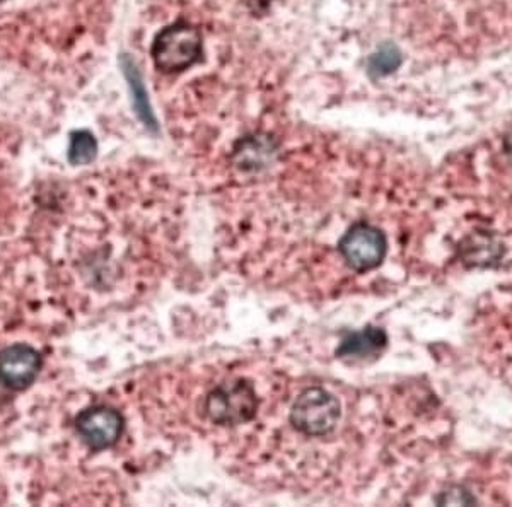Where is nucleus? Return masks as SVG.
I'll return each instance as SVG.
<instances>
[{
    "label": "nucleus",
    "mask_w": 512,
    "mask_h": 507,
    "mask_svg": "<svg viewBox=\"0 0 512 507\" xmlns=\"http://www.w3.org/2000/svg\"><path fill=\"white\" fill-rule=\"evenodd\" d=\"M342 417L337 398L323 388H309L297 397L291 410L292 426L304 436H326Z\"/></svg>",
    "instance_id": "2"
},
{
    "label": "nucleus",
    "mask_w": 512,
    "mask_h": 507,
    "mask_svg": "<svg viewBox=\"0 0 512 507\" xmlns=\"http://www.w3.org/2000/svg\"><path fill=\"white\" fill-rule=\"evenodd\" d=\"M154 64L164 74L183 72L202 59V35L192 24H171L152 45Z\"/></svg>",
    "instance_id": "1"
},
{
    "label": "nucleus",
    "mask_w": 512,
    "mask_h": 507,
    "mask_svg": "<svg viewBox=\"0 0 512 507\" xmlns=\"http://www.w3.org/2000/svg\"><path fill=\"white\" fill-rule=\"evenodd\" d=\"M258 407L256 391L245 379L217 386L205 402V412L219 426H239L253 419Z\"/></svg>",
    "instance_id": "3"
},
{
    "label": "nucleus",
    "mask_w": 512,
    "mask_h": 507,
    "mask_svg": "<svg viewBox=\"0 0 512 507\" xmlns=\"http://www.w3.org/2000/svg\"><path fill=\"white\" fill-rule=\"evenodd\" d=\"M386 238L378 228L359 222L345 233L338 250L345 262L357 272L376 269L386 255Z\"/></svg>",
    "instance_id": "4"
},
{
    "label": "nucleus",
    "mask_w": 512,
    "mask_h": 507,
    "mask_svg": "<svg viewBox=\"0 0 512 507\" xmlns=\"http://www.w3.org/2000/svg\"><path fill=\"white\" fill-rule=\"evenodd\" d=\"M76 427L82 441L99 451L118 443L123 432V417L115 408H88L77 417Z\"/></svg>",
    "instance_id": "6"
},
{
    "label": "nucleus",
    "mask_w": 512,
    "mask_h": 507,
    "mask_svg": "<svg viewBox=\"0 0 512 507\" xmlns=\"http://www.w3.org/2000/svg\"><path fill=\"white\" fill-rule=\"evenodd\" d=\"M0 2H2V0H0Z\"/></svg>",
    "instance_id": "13"
},
{
    "label": "nucleus",
    "mask_w": 512,
    "mask_h": 507,
    "mask_svg": "<svg viewBox=\"0 0 512 507\" xmlns=\"http://www.w3.org/2000/svg\"><path fill=\"white\" fill-rule=\"evenodd\" d=\"M402 64V55L393 45H384L369 59V74L384 77L395 72Z\"/></svg>",
    "instance_id": "11"
},
{
    "label": "nucleus",
    "mask_w": 512,
    "mask_h": 507,
    "mask_svg": "<svg viewBox=\"0 0 512 507\" xmlns=\"http://www.w3.org/2000/svg\"><path fill=\"white\" fill-rule=\"evenodd\" d=\"M122 67L123 72H125V77H127L128 86H130L132 94H134V106L137 115H139L140 120L144 122L147 129L156 132V130H158V122H156V117H154V113H152L146 88H144V82H142L139 70L135 67L134 60L128 59L127 55H125V57H122Z\"/></svg>",
    "instance_id": "9"
},
{
    "label": "nucleus",
    "mask_w": 512,
    "mask_h": 507,
    "mask_svg": "<svg viewBox=\"0 0 512 507\" xmlns=\"http://www.w3.org/2000/svg\"><path fill=\"white\" fill-rule=\"evenodd\" d=\"M504 151H506L507 158L512 161V134L507 135L506 144H504Z\"/></svg>",
    "instance_id": "12"
},
{
    "label": "nucleus",
    "mask_w": 512,
    "mask_h": 507,
    "mask_svg": "<svg viewBox=\"0 0 512 507\" xmlns=\"http://www.w3.org/2000/svg\"><path fill=\"white\" fill-rule=\"evenodd\" d=\"M43 359L31 345L16 344L0 350V385L9 390H26L40 374Z\"/></svg>",
    "instance_id": "5"
},
{
    "label": "nucleus",
    "mask_w": 512,
    "mask_h": 507,
    "mask_svg": "<svg viewBox=\"0 0 512 507\" xmlns=\"http://www.w3.org/2000/svg\"><path fill=\"white\" fill-rule=\"evenodd\" d=\"M96 154H98V142L93 135L86 130L72 134L69 146L70 164L82 166V164L93 163Z\"/></svg>",
    "instance_id": "10"
},
{
    "label": "nucleus",
    "mask_w": 512,
    "mask_h": 507,
    "mask_svg": "<svg viewBox=\"0 0 512 507\" xmlns=\"http://www.w3.org/2000/svg\"><path fill=\"white\" fill-rule=\"evenodd\" d=\"M388 342L386 333L379 328L367 327L362 332H355L342 340L337 349L338 357H352V359H364L367 356H374L384 349Z\"/></svg>",
    "instance_id": "8"
},
{
    "label": "nucleus",
    "mask_w": 512,
    "mask_h": 507,
    "mask_svg": "<svg viewBox=\"0 0 512 507\" xmlns=\"http://www.w3.org/2000/svg\"><path fill=\"white\" fill-rule=\"evenodd\" d=\"M279 144L270 135H248L239 140L233 149V164L241 171H262L275 163Z\"/></svg>",
    "instance_id": "7"
}]
</instances>
